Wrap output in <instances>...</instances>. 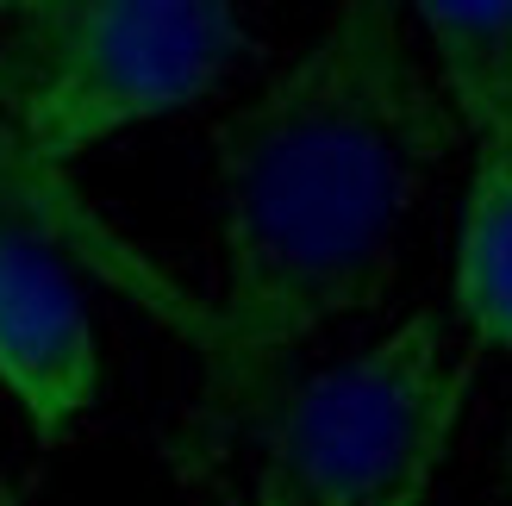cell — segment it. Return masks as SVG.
Masks as SVG:
<instances>
[{
  "instance_id": "6da1fadb",
  "label": "cell",
  "mask_w": 512,
  "mask_h": 506,
  "mask_svg": "<svg viewBox=\"0 0 512 506\" xmlns=\"http://www.w3.org/2000/svg\"><path fill=\"white\" fill-rule=\"evenodd\" d=\"M456 119L388 0H350L213 138L219 294L200 350V444L256 438L294 357L381 307Z\"/></svg>"
},
{
  "instance_id": "7a4b0ae2",
  "label": "cell",
  "mask_w": 512,
  "mask_h": 506,
  "mask_svg": "<svg viewBox=\"0 0 512 506\" xmlns=\"http://www.w3.org/2000/svg\"><path fill=\"white\" fill-rule=\"evenodd\" d=\"M244 50L225 0H19L0 7V125L69 175L88 150L207 100Z\"/></svg>"
},
{
  "instance_id": "3957f363",
  "label": "cell",
  "mask_w": 512,
  "mask_h": 506,
  "mask_svg": "<svg viewBox=\"0 0 512 506\" xmlns=\"http://www.w3.org/2000/svg\"><path fill=\"white\" fill-rule=\"evenodd\" d=\"M469 400L438 313H406L344 363L294 375L256 425L263 482L281 506H388L419 469L444 463Z\"/></svg>"
},
{
  "instance_id": "277c9868",
  "label": "cell",
  "mask_w": 512,
  "mask_h": 506,
  "mask_svg": "<svg viewBox=\"0 0 512 506\" xmlns=\"http://www.w3.org/2000/svg\"><path fill=\"white\" fill-rule=\"evenodd\" d=\"M0 394L38 444H63L100 400V338L57 244L0 219Z\"/></svg>"
},
{
  "instance_id": "5b68a950",
  "label": "cell",
  "mask_w": 512,
  "mask_h": 506,
  "mask_svg": "<svg viewBox=\"0 0 512 506\" xmlns=\"http://www.w3.org/2000/svg\"><path fill=\"white\" fill-rule=\"evenodd\" d=\"M0 219H19L25 232L57 244L69 263H82L107 288H119L138 313H150L163 332L182 338L194 357L207 350V338H213L207 294H194L182 275H169L132 232H119L69 175L44 169L38 157H25V144L7 132V125H0Z\"/></svg>"
},
{
  "instance_id": "8992f818",
  "label": "cell",
  "mask_w": 512,
  "mask_h": 506,
  "mask_svg": "<svg viewBox=\"0 0 512 506\" xmlns=\"http://www.w3.org/2000/svg\"><path fill=\"white\" fill-rule=\"evenodd\" d=\"M450 307L475 350H512V138L475 144L450 250Z\"/></svg>"
},
{
  "instance_id": "52a82bcc",
  "label": "cell",
  "mask_w": 512,
  "mask_h": 506,
  "mask_svg": "<svg viewBox=\"0 0 512 506\" xmlns=\"http://www.w3.org/2000/svg\"><path fill=\"white\" fill-rule=\"evenodd\" d=\"M413 19L450 119L475 144L512 138V0H425Z\"/></svg>"
},
{
  "instance_id": "ba28073f",
  "label": "cell",
  "mask_w": 512,
  "mask_h": 506,
  "mask_svg": "<svg viewBox=\"0 0 512 506\" xmlns=\"http://www.w3.org/2000/svg\"><path fill=\"white\" fill-rule=\"evenodd\" d=\"M438 469H444V463L419 469V475H413V482H406V488H400V494H394L388 506H431V488H438Z\"/></svg>"
},
{
  "instance_id": "9c48e42d",
  "label": "cell",
  "mask_w": 512,
  "mask_h": 506,
  "mask_svg": "<svg viewBox=\"0 0 512 506\" xmlns=\"http://www.w3.org/2000/svg\"><path fill=\"white\" fill-rule=\"evenodd\" d=\"M250 506H281V500H269V494H256V500H250Z\"/></svg>"
}]
</instances>
